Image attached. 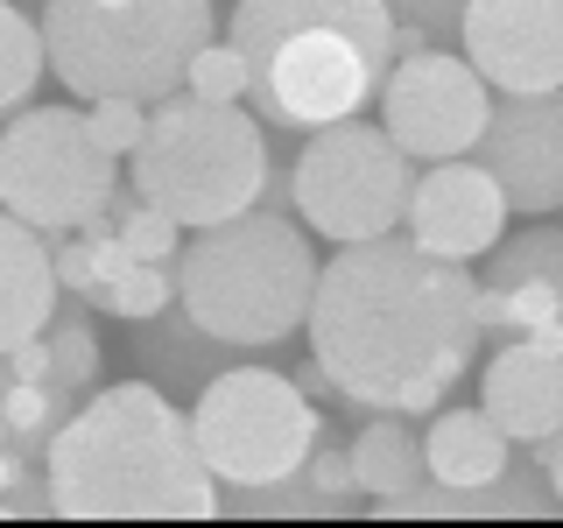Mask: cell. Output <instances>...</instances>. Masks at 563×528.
<instances>
[{
	"instance_id": "obj_1",
	"label": "cell",
	"mask_w": 563,
	"mask_h": 528,
	"mask_svg": "<svg viewBox=\"0 0 563 528\" xmlns=\"http://www.w3.org/2000/svg\"><path fill=\"white\" fill-rule=\"evenodd\" d=\"M479 282L465 261H444L409 233L352 240L339 261H317L310 289V352L345 402L380 416H430L444 409V387L479 352L472 317Z\"/></svg>"
},
{
	"instance_id": "obj_2",
	"label": "cell",
	"mask_w": 563,
	"mask_h": 528,
	"mask_svg": "<svg viewBox=\"0 0 563 528\" xmlns=\"http://www.w3.org/2000/svg\"><path fill=\"white\" fill-rule=\"evenodd\" d=\"M49 515L64 521H211L219 480L190 416L148 381H113L78 402L43 451Z\"/></svg>"
},
{
	"instance_id": "obj_3",
	"label": "cell",
	"mask_w": 563,
	"mask_h": 528,
	"mask_svg": "<svg viewBox=\"0 0 563 528\" xmlns=\"http://www.w3.org/2000/svg\"><path fill=\"white\" fill-rule=\"evenodd\" d=\"M380 0H240L225 43L246 57V99L275 128H331L352 120L387 78Z\"/></svg>"
},
{
	"instance_id": "obj_4",
	"label": "cell",
	"mask_w": 563,
	"mask_h": 528,
	"mask_svg": "<svg viewBox=\"0 0 563 528\" xmlns=\"http://www.w3.org/2000/svg\"><path fill=\"white\" fill-rule=\"evenodd\" d=\"M317 289V254L296 219L275 205H246L198 240L176 246V304L205 339L225 345H282L303 331Z\"/></svg>"
},
{
	"instance_id": "obj_5",
	"label": "cell",
	"mask_w": 563,
	"mask_h": 528,
	"mask_svg": "<svg viewBox=\"0 0 563 528\" xmlns=\"http://www.w3.org/2000/svg\"><path fill=\"white\" fill-rule=\"evenodd\" d=\"M211 43V0H49L43 57L64 92L92 99H169L184 64Z\"/></svg>"
},
{
	"instance_id": "obj_6",
	"label": "cell",
	"mask_w": 563,
	"mask_h": 528,
	"mask_svg": "<svg viewBox=\"0 0 563 528\" xmlns=\"http://www.w3.org/2000/svg\"><path fill=\"white\" fill-rule=\"evenodd\" d=\"M134 190L148 205H163L176 226H219L233 211L261 205L268 184V141L261 120L240 99H198V92H169L148 106V134L128 155Z\"/></svg>"
},
{
	"instance_id": "obj_7",
	"label": "cell",
	"mask_w": 563,
	"mask_h": 528,
	"mask_svg": "<svg viewBox=\"0 0 563 528\" xmlns=\"http://www.w3.org/2000/svg\"><path fill=\"white\" fill-rule=\"evenodd\" d=\"M190 437L219 486H268L310 458V444L324 437V416L275 366H225L205 381L198 409H190Z\"/></svg>"
},
{
	"instance_id": "obj_8",
	"label": "cell",
	"mask_w": 563,
	"mask_h": 528,
	"mask_svg": "<svg viewBox=\"0 0 563 528\" xmlns=\"http://www.w3.org/2000/svg\"><path fill=\"white\" fill-rule=\"evenodd\" d=\"M409 190H416V163L395 148V134L366 128L360 113L310 128V148L289 169V198L303 211V226L324 233L331 246L395 233L409 219Z\"/></svg>"
},
{
	"instance_id": "obj_9",
	"label": "cell",
	"mask_w": 563,
	"mask_h": 528,
	"mask_svg": "<svg viewBox=\"0 0 563 528\" xmlns=\"http://www.w3.org/2000/svg\"><path fill=\"white\" fill-rule=\"evenodd\" d=\"M113 163L120 155H106L85 128V106H35L0 134V211L43 240L78 233L113 205Z\"/></svg>"
},
{
	"instance_id": "obj_10",
	"label": "cell",
	"mask_w": 563,
	"mask_h": 528,
	"mask_svg": "<svg viewBox=\"0 0 563 528\" xmlns=\"http://www.w3.org/2000/svg\"><path fill=\"white\" fill-rule=\"evenodd\" d=\"M374 99H380V128L395 134V148L409 163H451V155H472V141H479L493 85L465 57L422 50V57L387 64Z\"/></svg>"
},
{
	"instance_id": "obj_11",
	"label": "cell",
	"mask_w": 563,
	"mask_h": 528,
	"mask_svg": "<svg viewBox=\"0 0 563 528\" xmlns=\"http://www.w3.org/2000/svg\"><path fill=\"white\" fill-rule=\"evenodd\" d=\"M472 163L500 184L507 211H563V92H507L486 106Z\"/></svg>"
},
{
	"instance_id": "obj_12",
	"label": "cell",
	"mask_w": 563,
	"mask_h": 528,
	"mask_svg": "<svg viewBox=\"0 0 563 528\" xmlns=\"http://www.w3.org/2000/svg\"><path fill=\"white\" fill-rule=\"evenodd\" d=\"M457 43L493 92H563V0H465Z\"/></svg>"
},
{
	"instance_id": "obj_13",
	"label": "cell",
	"mask_w": 563,
	"mask_h": 528,
	"mask_svg": "<svg viewBox=\"0 0 563 528\" xmlns=\"http://www.w3.org/2000/svg\"><path fill=\"white\" fill-rule=\"evenodd\" d=\"M486 282L472 296L479 331H515V339L550 345L563 339V226H528L515 240L486 246Z\"/></svg>"
},
{
	"instance_id": "obj_14",
	"label": "cell",
	"mask_w": 563,
	"mask_h": 528,
	"mask_svg": "<svg viewBox=\"0 0 563 528\" xmlns=\"http://www.w3.org/2000/svg\"><path fill=\"white\" fill-rule=\"evenodd\" d=\"M401 226H409L416 246H430V254H444V261H479L486 246L507 233V198L472 155H451V163L416 169L409 219Z\"/></svg>"
},
{
	"instance_id": "obj_15",
	"label": "cell",
	"mask_w": 563,
	"mask_h": 528,
	"mask_svg": "<svg viewBox=\"0 0 563 528\" xmlns=\"http://www.w3.org/2000/svg\"><path fill=\"white\" fill-rule=\"evenodd\" d=\"M479 387H486L479 409L507 430V444H528V451H536L542 437L563 422V352L536 345V339H515V345L493 352Z\"/></svg>"
},
{
	"instance_id": "obj_16",
	"label": "cell",
	"mask_w": 563,
	"mask_h": 528,
	"mask_svg": "<svg viewBox=\"0 0 563 528\" xmlns=\"http://www.w3.org/2000/svg\"><path fill=\"white\" fill-rule=\"evenodd\" d=\"M57 310V268H49V240L22 226L14 211H0V352L49 324Z\"/></svg>"
},
{
	"instance_id": "obj_17",
	"label": "cell",
	"mask_w": 563,
	"mask_h": 528,
	"mask_svg": "<svg viewBox=\"0 0 563 528\" xmlns=\"http://www.w3.org/2000/svg\"><path fill=\"white\" fill-rule=\"evenodd\" d=\"M422 465H430L437 486L479 493L500 480L507 465V430L486 409H430V430H422Z\"/></svg>"
},
{
	"instance_id": "obj_18",
	"label": "cell",
	"mask_w": 563,
	"mask_h": 528,
	"mask_svg": "<svg viewBox=\"0 0 563 528\" xmlns=\"http://www.w3.org/2000/svg\"><path fill=\"white\" fill-rule=\"evenodd\" d=\"M352 486H360V501H387V493H409L430 480V465H422V437L401 430L395 416L366 422L360 437H352Z\"/></svg>"
},
{
	"instance_id": "obj_19",
	"label": "cell",
	"mask_w": 563,
	"mask_h": 528,
	"mask_svg": "<svg viewBox=\"0 0 563 528\" xmlns=\"http://www.w3.org/2000/svg\"><path fill=\"white\" fill-rule=\"evenodd\" d=\"M64 387L57 381H8V395H0V416H8V444L22 458H43L49 437H57V422L70 416L64 409Z\"/></svg>"
},
{
	"instance_id": "obj_20",
	"label": "cell",
	"mask_w": 563,
	"mask_h": 528,
	"mask_svg": "<svg viewBox=\"0 0 563 528\" xmlns=\"http://www.w3.org/2000/svg\"><path fill=\"white\" fill-rule=\"evenodd\" d=\"M43 70H49V57H43V22H29L14 0H0V113H8V106H22L35 85H43Z\"/></svg>"
},
{
	"instance_id": "obj_21",
	"label": "cell",
	"mask_w": 563,
	"mask_h": 528,
	"mask_svg": "<svg viewBox=\"0 0 563 528\" xmlns=\"http://www.w3.org/2000/svg\"><path fill=\"white\" fill-rule=\"evenodd\" d=\"M106 211H113V233L128 240L134 261H176V246H184V226H176L163 205H148L141 190H134V198H120V190H113V205H106Z\"/></svg>"
},
{
	"instance_id": "obj_22",
	"label": "cell",
	"mask_w": 563,
	"mask_h": 528,
	"mask_svg": "<svg viewBox=\"0 0 563 528\" xmlns=\"http://www.w3.org/2000/svg\"><path fill=\"white\" fill-rule=\"evenodd\" d=\"M169 289H176L169 261H134L128 275H113V282L92 296V310H113V317H134V324H148V317L169 310Z\"/></svg>"
},
{
	"instance_id": "obj_23",
	"label": "cell",
	"mask_w": 563,
	"mask_h": 528,
	"mask_svg": "<svg viewBox=\"0 0 563 528\" xmlns=\"http://www.w3.org/2000/svg\"><path fill=\"white\" fill-rule=\"evenodd\" d=\"M43 345H49V381L64 395H85L99 381V331L85 317H64V324H43Z\"/></svg>"
},
{
	"instance_id": "obj_24",
	"label": "cell",
	"mask_w": 563,
	"mask_h": 528,
	"mask_svg": "<svg viewBox=\"0 0 563 528\" xmlns=\"http://www.w3.org/2000/svg\"><path fill=\"white\" fill-rule=\"evenodd\" d=\"M486 515H507V521L556 515V493H550V472H542V458H507L500 480L486 486Z\"/></svg>"
},
{
	"instance_id": "obj_25",
	"label": "cell",
	"mask_w": 563,
	"mask_h": 528,
	"mask_svg": "<svg viewBox=\"0 0 563 528\" xmlns=\"http://www.w3.org/2000/svg\"><path fill=\"white\" fill-rule=\"evenodd\" d=\"M184 92H198V99H246V57L233 43L211 35L198 57L184 64Z\"/></svg>"
},
{
	"instance_id": "obj_26",
	"label": "cell",
	"mask_w": 563,
	"mask_h": 528,
	"mask_svg": "<svg viewBox=\"0 0 563 528\" xmlns=\"http://www.w3.org/2000/svg\"><path fill=\"white\" fill-rule=\"evenodd\" d=\"M85 128H92V141L106 155H134L141 134H148V106L141 99H92L85 106Z\"/></svg>"
},
{
	"instance_id": "obj_27",
	"label": "cell",
	"mask_w": 563,
	"mask_h": 528,
	"mask_svg": "<svg viewBox=\"0 0 563 528\" xmlns=\"http://www.w3.org/2000/svg\"><path fill=\"white\" fill-rule=\"evenodd\" d=\"M49 268H57V289H70V296H85L92 304V240L85 233H57V246H49Z\"/></svg>"
},
{
	"instance_id": "obj_28",
	"label": "cell",
	"mask_w": 563,
	"mask_h": 528,
	"mask_svg": "<svg viewBox=\"0 0 563 528\" xmlns=\"http://www.w3.org/2000/svg\"><path fill=\"white\" fill-rule=\"evenodd\" d=\"M395 22H416L430 35H457V22H465V0H380Z\"/></svg>"
},
{
	"instance_id": "obj_29",
	"label": "cell",
	"mask_w": 563,
	"mask_h": 528,
	"mask_svg": "<svg viewBox=\"0 0 563 528\" xmlns=\"http://www.w3.org/2000/svg\"><path fill=\"white\" fill-rule=\"evenodd\" d=\"M8 374H14V381H49V345H43V331L8 352Z\"/></svg>"
},
{
	"instance_id": "obj_30",
	"label": "cell",
	"mask_w": 563,
	"mask_h": 528,
	"mask_svg": "<svg viewBox=\"0 0 563 528\" xmlns=\"http://www.w3.org/2000/svg\"><path fill=\"white\" fill-rule=\"evenodd\" d=\"M536 458H542V472H550V493H556V507H563V422L536 444Z\"/></svg>"
},
{
	"instance_id": "obj_31",
	"label": "cell",
	"mask_w": 563,
	"mask_h": 528,
	"mask_svg": "<svg viewBox=\"0 0 563 528\" xmlns=\"http://www.w3.org/2000/svg\"><path fill=\"white\" fill-rule=\"evenodd\" d=\"M22 472H29V458L14 451V444H0V493H8L14 480H22Z\"/></svg>"
},
{
	"instance_id": "obj_32",
	"label": "cell",
	"mask_w": 563,
	"mask_h": 528,
	"mask_svg": "<svg viewBox=\"0 0 563 528\" xmlns=\"http://www.w3.org/2000/svg\"><path fill=\"white\" fill-rule=\"evenodd\" d=\"M8 381H14V374H8V352H0V395H8Z\"/></svg>"
},
{
	"instance_id": "obj_33",
	"label": "cell",
	"mask_w": 563,
	"mask_h": 528,
	"mask_svg": "<svg viewBox=\"0 0 563 528\" xmlns=\"http://www.w3.org/2000/svg\"><path fill=\"white\" fill-rule=\"evenodd\" d=\"M0 444H8V416H0Z\"/></svg>"
},
{
	"instance_id": "obj_34",
	"label": "cell",
	"mask_w": 563,
	"mask_h": 528,
	"mask_svg": "<svg viewBox=\"0 0 563 528\" xmlns=\"http://www.w3.org/2000/svg\"><path fill=\"white\" fill-rule=\"evenodd\" d=\"M556 352H563V339H556Z\"/></svg>"
}]
</instances>
